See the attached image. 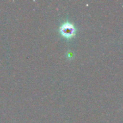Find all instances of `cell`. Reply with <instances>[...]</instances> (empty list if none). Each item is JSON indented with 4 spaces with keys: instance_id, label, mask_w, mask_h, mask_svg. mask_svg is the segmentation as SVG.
Segmentation results:
<instances>
[{
    "instance_id": "obj_1",
    "label": "cell",
    "mask_w": 123,
    "mask_h": 123,
    "mask_svg": "<svg viewBox=\"0 0 123 123\" xmlns=\"http://www.w3.org/2000/svg\"><path fill=\"white\" fill-rule=\"evenodd\" d=\"M76 28L73 24L68 22L63 23L60 26L59 31L61 36L67 39H70L74 37L76 33Z\"/></svg>"
}]
</instances>
